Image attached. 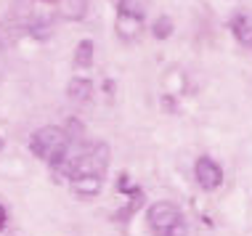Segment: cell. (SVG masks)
I'll list each match as a JSON object with an SVG mask.
<instances>
[{"instance_id": "6da1fadb", "label": "cell", "mask_w": 252, "mask_h": 236, "mask_svg": "<svg viewBox=\"0 0 252 236\" xmlns=\"http://www.w3.org/2000/svg\"><path fill=\"white\" fill-rule=\"evenodd\" d=\"M106 165H109V146L106 144H91L85 149H80L77 154H72L61 165V170L66 173V178H69L74 191L83 194V197H91V194H98Z\"/></svg>"}, {"instance_id": "7a4b0ae2", "label": "cell", "mask_w": 252, "mask_h": 236, "mask_svg": "<svg viewBox=\"0 0 252 236\" xmlns=\"http://www.w3.org/2000/svg\"><path fill=\"white\" fill-rule=\"evenodd\" d=\"M30 149H32V154H35L37 159L61 167L64 159H66V151H69V136H66L61 127H56V125L40 127V130L32 133Z\"/></svg>"}, {"instance_id": "3957f363", "label": "cell", "mask_w": 252, "mask_h": 236, "mask_svg": "<svg viewBox=\"0 0 252 236\" xmlns=\"http://www.w3.org/2000/svg\"><path fill=\"white\" fill-rule=\"evenodd\" d=\"M149 231L154 236H186V218L175 205L157 202L149 207Z\"/></svg>"}, {"instance_id": "277c9868", "label": "cell", "mask_w": 252, "mask_h": 236, "mask_svg": "<svg viewBox=\"0 0 252 236\" xmlns=\"http://www.w3.org/2000/svg\"><path fill=\"white\" fill-rule=\"evenodd\" d=\"M146 11H149V0H120L117 30L122 32V37H130L141 30Z\"/></svg>"}, {"instance_id": "5b68a950", "label": "cell", "mask_w": 252, "mask_h": 236, "mask_svg": "<svg viewBox=\"0 0 252 236\" xmlns=\"http://www.w3.org/2000/svg\"><path fill=\"white\" fill-rule=\"evenodd\" d=\"M194 175H196V183H199L204 191H215V188L223 183L220 165H218L215 159H210V157H199V159H196Z\"/></svg>"}, {"instance_id": "8992f818", "label": "cell", "mask_w": 252, "mask_h": 236, "mask_svg": "<svg viewBox=\"0 0 252 236\" xmlns=\"http://www.w3.org/2000/svg\"><path fill=\"white\" fill-rule=\"evenodd\" d=\"M231 30H234V35L242 45L252 48V11L236 13V16L231 19Z\"/></svg>"}, {"instance_id": "52a82bcc", "label": "cell", "mask_w": 252, "mask_h": 236, "mask_svg": "<svg viewBox=\"0 0 252 236\" xmlns=\"http://www.w3.org/2000/svg\"><path fill=\"white\" fill-rule=\"evenodd\" d=\"M56 3H59V11L72 22H80L88 11V0H56Z\"/></svg>"}, {"instance_id": "ba28073f", "label": "cell", "mask_w": 252, "mask_h": 236, "mask_svg": "<svg viewBox=\"0 0 252 236\" xmlns=\"http://www.w3.org/2000/svg\"><path fill=\"white\" fill-rule=\"evenodd\" d=\"M66 93H69L72 101H85L88 96H91V83H88V80H83V77H74V80H69Z\"/></svg>"}, {"instance_id": "9c48e42d", "label": "cell", "mask_w": 252, "mask_h": 236, "mask_svg": "<svg viewBox=\"0 0 252 236\" xmlns=\"http://www.w3.org/2000/svg\"><path fill=\"white\" fill-rule=\"evenodd\" d=\"M91 61H93V43H91V40H83V43L77 45L74 64H77V66H91Z\"/></svg>"}, {"instance_id": "30bf717a", "label": "cell", "mask_w": 252, "mask_h": 236, "mask_svg": "<svg viewBox=\"0 0 252 236\" xmlns=\"http://www.w3.org/2000/svg\"><path fill=\"white\" fill-rule=\"evenodd\" d=\"M5 218H8V215H5V207H3V205H0V228H3V226H5Z\"/></svg>"}, {"instance_id": "8fae6325", "label": "cell", "mask_w": 252, "mask_h": 236, "mask_svg": "<svg viewBox=\"0 0 252 236\" xmlns=\"http://www.w3.org/2000/svg\"><path fill=\"white\" fill-rule=\"evenodd\" d=\"M3 69H5V56H3V48H0V75H3Z\"/></svg>"}, {"instance_id": "7c38bea8", "label": "cell", "mask_w": 252, "mask_h": 236, "mask_svg": "<svg viewBox=\"0 0 252 236\" xmlns=\"http://www.w3.org/2000/svg\"><path fill=\"white\" fill-rule=\"evenodd\" d=\"M0 149H3V138H0Z\"/></svg>"}]
</instances>
